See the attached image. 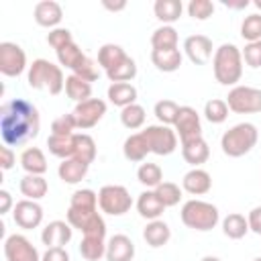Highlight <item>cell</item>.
I'll return each mask as SVG.
<instances>
[{
    "instance_id": "6da1fadb",
    "label": "cell",
    "mask_w": 261,
    "mask_h": 261,
    "mask_svg": "<svg viewBox=\"0 0 261 261\" xmlns=\"http://www.w3.org/2000/svg\"><path fill=\"white\" fill-rule=\"evenodd\" d=\"M41 116L33 102L24 98L8 100L0 106V135L4 145H22L39 135Z\"/></svg>"
},
{
    "instance_id": "7a4b0ae2",
    "label": "cell",
    "mask_w": 261,
    "mask_h": 261,
    "mask_svg": "<svg viewBox=\"0 0 261 261\" xmlns=\"http://www.w3.org/2000/svg\"><path fill=\"white\" fill-rule=\"evenodd\" d=\"M212 71L218 84L222 86H237L243 75V53L232 43H222L214 49L212 55Z\"/></svg>"
},
{
    "instance_id": "3957f363",
    "label": "cell",
    "mask_w": 261,
    "mask_h": 261,
    "mask_svg": "<svg viewBox=\"0 0 261 261\" xmlns=\"http://www.w3.org/2000/svg\"><path fill=\"white\" fill-rule=\"evenodd\" d=\"M27 84L33 90H47L51 96L61 94L65 90V77L59 65L49 59H35L27 71Z\"/></svg>"
},
{
    "instance_id": "277c9868",
    "label": "cell",
    "mask_w": 261,
    "mask_h": 261,
    "mask_svg": "<svg viewBox=\"0 0 261 261\" xmlns=\"http://www.w3.org/2000/svg\"><path fill=\"white\" fill-rule=\"evenodd\" d=\"M55 53H57L59 65L67 67L73 75H77V77H82V80H86V82H90V84L98 80V75H100V69H98V67H100V65H98L94 59H90V57L80 49V45H77L75 41L63 45V47L57 49Z\"/></svg>"
},
{
    "instance_id": "5b68a950",
    "label": "cell",
    "mask_w": 261,
    "mask_h": 261,
    "mask_svg": "<svg viewBox=\"0 0 261 261\" xmlns=\"http://www.w3.org/2000/svg\"><path fill=\"white\" fill-rule=\"evenodd\" d=\"M257 139L259 130L253 122H239L222 135L220 147L226 157H243L257 145Z\"/></svg>"
},
{
    "instance_id": "8992f818",
    "label": "cell",
    "mask_w": 261,
    "mask_h": 261,
    "mask_svg": "<svg viewBox=\"0 0 261 261\" xmlns=\"http://www.w3.org/2000/svg\"><path fill=\"white\" fill-rule=\"evenodd\" d=\"M179 218H181V222H184L188 228L206 232V230H212V228L218 224L220 212H218V208H216L214 204L194 198V200H188V202L181 206Z\"/></svg>"
},
{
    "instance_id": "52a82bcc",
    "label": "cell",
    "mask_w": 261,
    "mask_h": 261,
    "mask_svg": "<svg viewBox=\"0 0 261 261\" xmlns=\"http://www.w3.org/2000/svg\"><path fill=\"white\" fill-rule=\"evenodd\" d=\"M98 206L104 214H110V216H122L130 210L133 206V198L128 194V190L124 186H118V184H108V186H102L100 192H98Z\"/></svg>"
},
{
    "instance_id": "ba28073f",
    "label": "cell",
    "mask_w": 261,
    "mask_h": 261,
    "mask_svg": "<svg viewBox=\"0 0 261 261\" xmlns=\"http://www.w3.org/2000/svg\"><path fill=\"white\" fill-rule=\"evenodd\" d=\"M228 110L237 114H257L261 112V90L253 86H234L226 96Z\"/></svg>"
},
{
    "instance_id": "9c48e42d",
    "label": "cell",
    "mask_w": 261,
    "mask_h": 261,
    "mask_svg": "<svg viewBox=\"0 0 261 261\" xmlns=\"http://www.w3.org/2000/svg\"><path fill=\"white\" fill-rule=\"evenodd\" d=\"M141 133H143L151 153H155V155H171L177 149V135H175V128H171V126L149 124Z\"/></svg>"
},
{
    "instance_id": "30bf717a",
    "label": "cell",
    "mask_w": 261,
    "mask_h": 261,
    "mask_svg": "<svg viewBox=\"0 0 261 261\" xmlns=\"http://www.w3.org/2000/svg\"><path fill=\"white\" fill-rule=\"evenodd\" d=\"M67 222L71 224V228H77L84 237L90 239H104L106 237V222L100 216V212H75L67 208Z\"/></svg>"
},
{
    "instance_id": "8fae6325",
    "label": "cell",
    "mask_w": 261,
    "mask_h": 261,
    "mask_svg": "<svg viewBox=\"0 0 261 261\" xmlns=\"http://www.w3.org/2000/svg\"><path fill=\"white\" fill-rule=\"evenodd\" d=\"M73 120H75V126L82 128V130H88L92 126H96L104 114H106V102L100 100V98H90L86 102H80L75 104L73 108Z\"/></svg>"
},
{
    "instance_id": "7c38bea8",
    "label": "cell",
    "mask_w": 261,
    "mask_h": 261,
    "mask_svg": "<svg viewBox=\"0 0 261 261\" xmlns=\"http://www.w3.org/2000/svg\"><path fill=\"white\" fill-rule=\"evenodd\" d=\"M27 69V55L20 45L4 41L0 43V71L8 77H16Z\"/></svg>"
},
{
    "instance_id": "4fadbf2b",
    "label": "cell",
    "mask_w": 261,
    "mask_h": 261,
    "mask_svg": "<svg viewBox=\"0 0 261 261\" xmlns=\"http://www.w3.org/2000/svg\"><path fill=\"white\" fill-rule=\"evenodd\" d=\"M6 261H41L37 247L24 234H10L4 241Z\"/></svg>"
},
{
    "instance_id": "5bb4252c",
    "label": "cell",
    "mask_w": 261,
    "mask_h": 261,
    "mask_svg": "<svg viewBox=\"0 0 261 261\" xmlns=\"http://www.w3.org/2000/svg\"><path fill=\"white\" fill-rule=\"evenodd\" d=\"M12 218H14L16 226H20L24 230H33V228H37L43 222V208H41L39 202L24 198V200H18L14 204Z\"/></svg>"
},
{
    "instance_id": "9a60e30c",
    "label": "cell",
    "mask_w": 261,
    "mask_h": 261,
    "mask_svg": "<svg viewBox=\"0 0 261 261\" xmlns=\"http://www.w3.org/2000/svg\"><path fill=\"white\" fill-rule=\"evenodd\" d=\"M175 135H179V141H190V139H198L202 137V122H200V114L196 112V108L192 106H179V114L175 120Z\"/></svg>"
},
{
    "instance_id": "2e32d148",
    "label": "cell",
    "mask_w": 261,
    "mask_h": 261,
    "mask_svg": "<svg viewBox=\"0 0 261 261\" xmlns=\"http://www.w3.org/2000/svg\"><path fill=\"white\" fill-rule=\"evenodd\" d=\"M212 41L206 35H190L184 41V53L194 65H206L212 57Z\"/></svg>"
},
{
    "instance_id": "e0dca14e",
    "label": "cell",
    "mask_w": 261,
    "mask_h": 261,
    "mask_svg": "<svg viewBox=\"0 0 261 261\" xmlns=\"http://www.w3.org/2000/svg\"><path fill=\"white\" fill-rule=\"evenodd\" d=\"M33 16H35V22L39 27H45V29L53 31V29H57V24L63 18V8L55 0H41V2L35 4Z\"/></svg>"
},
{
    "instance_id": "ac0fdd59",
    "label": "cell",
    "mask_w": 261,
    "mask_h": 261,
    "mask_svg": "<svg viewBox=\"0 0 261 261\" xmlns=\"http://www.w3.org/2000/svg\"><path fill=\"white\" fill-rule=\"evenodd\" d=\"M71 237H73V228L65 220H53L41 232V241H43V245H47V249L49 247H65L71 241Z\"/></svg>"
},
{
    "instance_id": "d6986e66",
    "label": "cell",
    "mask_w": 261,
    "mask_h": 261,
    "mask_svg": "<svg viewBox=\"0 0 261 261\" xmlns=\"http://www.w3.org/2000/svg\"><path fill=\"white\" fill-rule=\"evenodd\" d=\"M135 243L126 234H114L106 243V261H133Z\"/></svg>"
},
{
    "instance_id": "ffe728a7",
    "label": "cell",
    "mask_w": 261,
    "mask_h": 261,
    "mask_svg": "<svg viewBox=\"0 0 261 261\" xmlns=\"http://www.w3.org/2000/svg\"><path fill=\"white\" fill-rule=\"evenodd\" d=\"M181 188H184L188 194H192V196H204V194H208L210 188H212V177H210V173H208L206 169L194 167V169H190V171L184 175Z\"/></svg>"
},
{
    "instance_id": "44dd1931",
    "label": "cell",
    "mask_w": 261,
    "mask_h": 261,
    "mask_svg": "<svg viewBox=\"0 0 261 261\" xmlns=\"http://www.w3.org/2000/svg\"><path fill=\"white\" fill-rule=\"evenodd\" d=\"M181 157L186 159V163L198 167V165H202V163L208 161V157H210V147H208V143H206L202 137L184 141V143H181Z\"/></svg>"
},
{
    "instance_id": "7402d4cb",
    "label": "cell",
    "mask_w": 261,
    "mask_h": 261,
    "mask_svg": "<svg viewBox=\"0 0 261 261\" xmlns=\"http://www.w3.org/2000/svg\"><path fill=\"white\" fill-rule=\"evenodd\" d=\"M88 169H90L88 163H84V161H80V159H75V157H69V159H63V161L59 163L57 175H59L61 181L73 186V184H80V181L88 175Z\"/></svg>"
},
{
    "instance_id": "603a6c76",
    "label": "cell",
    "mask_w": 261,
    "mask_h": 261,
    "mask_svg": "<svg viewBox=\"0 0 261 261\" xmlns=\"http://www.w3.org/2000/svg\"><path fill=\"white\" fill-rule=\"evenodd\" d=\"M137 210L143 218L147 220H159V216L165 212V206L161 204V200L157 198L155 190H145L143 194H139L137 198Z\"/></svg>"
},
{
    "instance_id": "cb8c5ba5",
    "label": "cell",
    "mask_w": 261,
    "mask_h": 261,
    "mask_svg": "<svg viewBox=\"0 0 261 261\" xmlns=\"http://www.w3.org/2000/svg\"><path fill=\"white\" fill-rule=\"evenodd\" d=\"M143 239H145V243H147L149 247L159 249V247H163V245L169 243V239H171V228H169V224L163 222V220H149V224L143 228Z\"/></svg>"
},
{
    "instance_id": "d4e9b609",
    "label": "cell",
    "mask_w": 261,
    "mask_h": 261,
    "mask_svg": "<svg viewBox=\"0 0 261 261\" xmlns=\"http://www.w3.org/2000/svg\"><path fill=\"white\" fill-rule=\"evenodd\" d=\"M108 100L114 106L126 108L130 104H137V88L130 82H116L108 86Z\"/></svg>"
},
{
    "instance_id": "484cf974",
    "label": "cell",
    "mask_w": 261,
    "mask_h": 261,
    "mask_svg": "<svg viewBox=\"0 0 261 261\" xmlns=\"http://www.w3.org/2000/svg\"><path fill=\"white\" fill-rule=\"evenodd\" d=\"M20 167L31 175H43L47 171V157L39 147H27L20 153Z\"/></svg>"
},
{
    "instance_id": "4316f807",
    "label": "cell",
    "mask_w": 261,
    "mask_h": 261,
    "mask_svg": "<svg viewBox=\"0 0 261 261\" xmlns=\"http://www.w3.org/2000/svg\"><path fill=\"white\" fill-rule=\"evenodd\" d=\"M181 51L179 49H167V51H159V49H153L151 51V61L153 65L159 69V71H165V73H171V71H177L181 67Z\"/></svg>"
},
{
    "instance_id": "83f0119b",
    "label": "cell",
    "mask_w": 261,
    "mask_h": 261,
    "mask_svg": "<svg viewBox=\"0 0 261 261\" xmlns=\"http://www.w3.org/2000/svg\"><path fill=\"white\" fill-rule=\"evenodd\" d=\"M122 153H124V157H126L128 161L141 163V161H145V157L151 153V149H149V145H147L143 133H135V135H130V137L124 139Z\"/></svg>"
},
{
    "instance_id": "f1b7e54d",
    "label": "cell",
    "mask_w": 261,
    "mask_h": 261,
    "mask_svg": "<svg viewBox=\"0 0 261 261\" xmlns=\"http://www.w3.org/2000/svg\"><path fill=\"white\" fill-rule=\"evenodd\" d=\"M47 147H49V153L59 157L61 161L69 159L75 153V133L73 135H49Z\"/></svg>"
},
{
    "instance_id": "f546056e",
    "label": "cell",
    "mask_w": 261,
    "mask_h": 261,
    "mask_svg": "<svg viewBox=\"0 0 261 261\" xmlns=\"http://www.w3.org/2000/svg\"><path fill=\"white\" fill-rule=\"evenodd\" d=\"M20 194L27 198V200H41V198H45L47 196V192H49V184H47V179L43 177V175H31V173H27L22 179H20Z\"/></svg>"
},
{
    "instance_id": "4dcf8cb0",
    "label": "cell",
    "mask_w": 261,
    "mask_h": 261,
    "mask_svg": "<svg viewBox=\"0 0 261 261\" xmlns=\"http://www.w3.org/2000/svg\"><path fill=\"white\" fill-rule=\"evenodd\" d=\"M128 55L124 53V49L120 45H114V43H106L98 49V65L104 69V71H110L114 69L118 63H122Z\"/></svg>"
},
{
    "instance_id": "1f68e13d",
    "label": "cell",
    "mask_w": 261,
    "mask_h": 261,
    "mask_svg": "<svg viewBox=\"0 0 261 261\" xmlns=\"http://www.w3.org/2000/svg\"><path fill=\"white\" fill-rule=\"evenodd\" d=\"M153 12H155L157 20H161L163 24H171V22L179 20V16L184 12V4H181V0H157L153 4Z\"/></svg>"
},
{
    "instance_id": "d6a6232c",
    "label": "cell",
    "mask_w": 261,
    "mask_h": 261,
    "mask_svg": "<svg viewBox=\"0 0 261 261\" xmlns=\"http://www.w3.org/2000/svg\"><path fill=\"white\" fill-rule=\"evenodd\" d=\"M65 94L75 104L86 102V100L92 98V84L86 82V80H82V77H77V75H73V73H69L65 77Z\"/></svg>"
},
{
    "instance_id": "836d02e7",
    "label": "cell",
    "mask_w": 261,
    "mask_h": 261,
    "mask_svg": "<svg viewBox=\"0 0 261 261\" xmlns=\"http://www.w3.org/2000/svg\"><path fill=\"white\" fill-rule=\"evenodd\" d=\"M222 232H224V237H228L232 241H239L249 232V222L243 214L230 212L222 218Z\"/></svg>"
},
{
    "instance_id": "e575fe53",
    "label": "cell",
    "mask_w": 261,
    "mask_h": 261,
    "mask_svg": "<svg viewBox=\"0 0 261 261\" xmlns=\"http://www.w3.org/2000/svg\"><path fill=\"white\" fill-rule=\"evenodd\" d=\"M177 31L171 24H163L159 29L153 31L151 35V47L159 49V51H167V49H177Z\"/></svg>"
},
{
    "instance_id": "d590c367",
    "label": "cell",
    "mask_w": 261,
    "mask_h": 261,
    "mask_svg": "<svg viewBox=\"0 0 261 261\" xmlns=\"http://www.w3.org/2000/svg\"><path fill=\"white\" fill-rule=\"evenodd\" d=\"M69 210L75 212H96L98 210V194L94 190H75L69 200Z\"/></svg>"
},
{
    "instance_id": "8d00e7d4",
    "label": "cell",
    "mask_w": 261,
    "mask_h": 261,
    "mask_svg": "<svg viewBox=\"0 0 261 261\" xmlns=\"http://www.w3.org/2000/svg\"><path fill=\"white\" fill-rule=\"evenodd\" d=\"M96 153H98L96 141L90 135H86V133H77L75 135V153H73V157L90 165V163H94Z\"/></svg>"
},
{
    "instance_id": "74e56055",
    "label": "cell",
    "mask_w": 261,
    "mask_h": 261,
    "mask_svg": "<svg viewBox=\"0 0 261 261\" xmlns=\"http://www.w3.org/2000/svg\"><path fill=\"white\" fill-rule=\"evenodd\" d=\"M137 179L147 188V190H155L161 181H163V171L157 163H141L137 169Z\"/></svg>"
},
{
    "instance_id": "f35d334b",
    "label": "cell",
    "mask_w": 261,
    "mask_h": 261,
    "mask_svg": "<svg viewBox=\"0 0 261 261\" xmlns=\"http://www.w3.org/2000/svg\"><path fill=\"white\" fill-rule=\"evenodd\" d=\"M145 118H147V114H145V108L141 104H130V106L120 110V122L128 130L141 128L145 124Z\"/></svg>"
},
{
    "instance_id": "ab89813d",
    "label": "cell",
    "mask_w": 261,
    "mask_h": 261,
    "mask_svg": "<svg viewBox=\"0 0 261 261\" xmlns=\"http://www.w3.org/2000/svg\"><path fill=\"white\" fill-rule=\"evenodd\" d=\"M80 253L86 261H100L102 257H106V243H104V239L84 237L80 243Z\"/></svg>"
},
{
    "instance_id": "60d3db41",
    "label": "cell",
    "mask_w": 261,
    "mask_h": 261,
    "mask_svg": "<svg viewBox=\"0 0 261 261\" xmlns=\"http://www.w3.org/2000/svg\"><path fill=\"white\" fill-rule=\"evenodd\" d=\"M204 118L212 124H220L228 118V104L226 100H220V98H212L204 104Z\"/></svg>"
},
{
    "instance_id": "b9f144b4",
    "label": "cell",
    "mask_w": 261,
    "mask_h": 261,
    "mask_svg": "<svg viewBox=\"0 0 261 261\" xmlns=\"http://www.w3.org/2000/svg\"><path fill=\"white\" fill-rule=\"evenodd\" d=\"M153 112H155V116H157V120H159L161 124L169 126V124H175L177 114H179V106H177L173 100L163 98V100H159V102L155 104Z\"/></svg>"
},
{
    "instance_id": "7bdbcfd3",
    "label": "cell",
    "mask_w": 261,
    "mask_h": 261,
    "mask_svg": "<svg viewBox=\"0 0 261 261\" xmlns=\"http://www.w3.org/2000/svg\"><path fill=\"white\" fill-rule=\"evenodd\" d=\"M135 75H137V63H135L133 57H126V59H124L122 63H118L114 69L106 71V77H108L112 84H116V82H130V80H135Z\"/></svg>"
},
{
    "instance_id": "ee69618b",
    "label": "cell",
    "mask_w": 261,
    "mask_h": 261,
    "mask_svg": "<svg viewBox=\"0 0 261 261\" xmlns=\"http://www.w3.org/2000/svg\"><path fill=\"white\" fill-rule=\"evenodd\" d=\"M155 194H157V198L161 200V204H163L165 208H171V206L179 204V200H181V190H179V186L173 184V181H161V184L155 188Z\"/></svg>"
},
{
    "instance_id": "f6af8a7d",
    "label": "cell",
    "mask_w": 261,
    "mask_h": 261,
    "mask_svg": "<svg viewBox=\"0 0 261 261\" xmlns=\"http://www.w3.org/2000/svg\"><path fill=\"white\" fill-rule=\"evenodd\" d=\"M241 37L247 43L261 41V14L259 12L245 16V20L241 22Z\"/></svg>"
},
{
    "instance_id": "bcb514c9",
    "label": "cell",
    "mask_w": 261,
    "mask_h": 261,
    "mask_svg": "<svg viewBox=\"0 0 261 261\" xmlns=\"http://www.w3.org/2000/svg\"><path fill=\"white\" fill-rule=\"evenodd\" d=\"M188 14L194 20H206L214 14V4L210 0H192L188 4Z\"/></svg>"
},
{
    "instance_id": "7dc6e473",
    "label": "cell",
    "mask_w": 261,
    "mask_h": 261,
    "mask_svg": "<svg viewBox=\"0 0 261 261\" xmlns=\"http://www.w3.org/2000/svg\"><path fill=\"white\" fill-rule=\"evenodd\" d=\"M75 128L73 114H61L51 122V135H73Z\"/></svg>"
},
{
    "instance_id": "c3c4849f",
    "label": "cell",
    "mask_w": 261,
    "mask_h": 261,
    "mask_svg": "<svg viewBox=\"0 0 261 261\" xmlns=\"http://www.w3.org/2000/svg\"><path fill=\"white\" fill-rule=\"evenodd\" d=\"M241 53H243V61H245L251 69L261 67V41L247 43V45H245V49H243Z\"/></svg>"
},
{
    "instance_id": "681fc988",
    "label": "cell",
    "mask_w": 261,
    "mask_h": 261,
    "mask_svg": "<svg viewBox=\"0 0 261 261\" xmlns=\"http://www.w3.org/2000/svg\"><path fill=\"white\" fill-rule=\"evenodd\" d=\"M71 41H73V37H71V31H69V29H61V27H57V29L49 31V35H47V43H49L55 51L61 49L63 45L71 43Z\"/></svg>"
},
{
    "instance_id": "f907efd6",
    "label": "cell",
    "mask_w": 261,
    "mask_h": 261,
    "mask_svg": "<svg viewBox=\"0 0 261 261\" xmlns=\"http://www.w3.org/2000/svg\"><path fill=\"white\" fill-rule=\"evenodd\" d=\"M41 261H69V253L65 251V247H49Z\"/></svg>"
},
{
    "instance_id": "816d5d0a",
    "label": "cell",
    "mask_w": 261,
    "mask_h": 261,
    "mask_svg": "<svg viewBox=\"0 0 261 261\" xmlns=\"http://www.w3.org/2000/svg\"><path fill=\"white\" fill-rule=\"evenodd\" d=\"M14 163H16V155H14V151H12L8 145L0 147V167H2L4 171H8V169L14 167Z\"/></svg>"
},
{
    "instance_id": "f5cc1de1",
    "label": "cell",
    "mask_w": 261,
    "mask_h": 261,
    "mask_svg": "<svg viewBox=\"0 0 261 261\" xmlns=\"http://www.w3.org/2000/svg\"><path fill=\"white\" fill-rule=\"evenodd\" d=\"M247 222H249V230H253L255 234H261V206H255L249 212Z\"/></svg>"
},
{
    "instance_id": "db71d44e",
    "label": "cell",
    "mask_w": 261,
    "mask_h": 261,
    "mask_svg": "<svg viewBox=\"0 0 261 261\" xmlns=\"http://www.w3.org/2000/svg\"><path fill=\"white\" fill-rule=\"evenodd\" d=\"M12 208V196L8 190H0V214H6L10 212Z\"/></svg>"
},
{
    "instance_id": "11a10c76",
    "label": "cell",
    "mask_w": 261,
    "mask_h": 261,
    "mask_svg": "<svg viewBox=\"0 0 261 261\" xmlns=\"http://www.w3.org/2000/svg\"><path fill=\"white\" fill-rule=\"evenodd\" d=\"M104 8H108V10H112V12H118V10H124V8H126V2H124V0H122V2H116V4L104 2Z\"/></svg>"
},
{
    "instance_id": "9f6ffc18",
    "label": "cell",
    "mask_w": 261,
    "mask_h": 261,
    "mask_svg": "<svg viewBox=\"0 0 261 261\" xmlns=\"http://www.w3.org/2000/svg\"><path fill=\"white\" fill-rule=\"evenodd\" d=\"M224 6H228V8H247L249 0H241V2H226L224 0Z\"/></svg>"
},
{
    "instance_id": "6f0895ef",
    "label": "cell",
    "mask_w": 261,
    "mask_h": 261,
    "mask_svg": "<svg viewBox=\"0 0 261 261\" xmlns=\"http://www.w3.org/2000/svg\"><path fill=\"white\" fill-rule=\"evenodd\" d=\"M200 261H220L218 257H212V255H206V257H202Z\"/></svg>"
},
{
    "instance_id": "680465c9",
    "label": "cell",
    "mask_w": 261,
    "mask_h": 261,
    "mask_svg": "<svg viewBox=\"0 0 261 261\" xmlns=\"http://www.w3.org/2000/svg\"><path fill=\"white\" fill-rule=\"evenodd\" d=\"M255 6H257V8L261 10V0H255Z\"/></svg>"
},
{
    "instance_id": "91938a15",
    "label": "cell",
    "mask_w": 261,
    "mask_h": 261,
    "mask_svg": "<svg viewBox=\"0 0 261 261\" xmlns=\"http://www.w3.org/2000/svg\"><path fill=\"white\" fill-rule=\"evenodd\" d=\"M253 261H261V255H259V257H255V259H253Z\"/></svg>"
}]
</instances>
